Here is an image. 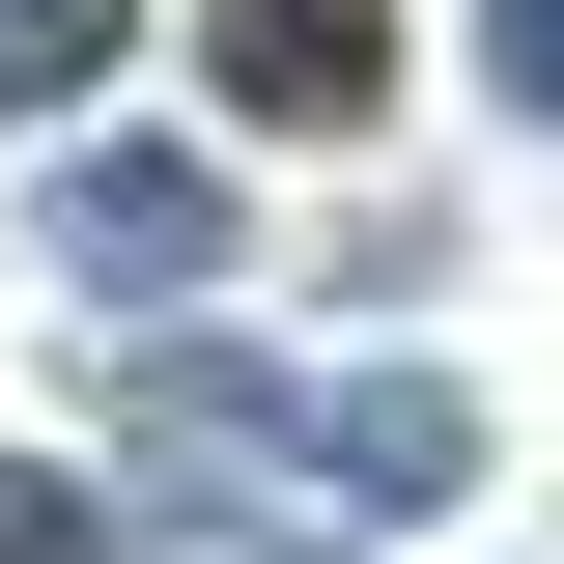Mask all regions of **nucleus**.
<instances>
[{
    "label": "nucleus",
    "instance_id": "nucleus-1",
    "mask_svg": "<svg viewBox=\"0 0 564 564\" xmlns=\"http://www.w3.org/2000/svg\"><path fill=\"white\" fill-rule=\"evenodd\" d=\"M57 282H85V311L226 282V170H198V141H85V170H57Z\"/></svg>",
    "mask_w": 564,
    "mask_h": 564
},
{
    "label": "nucleus",
    "instance_id": "nucleus-2",
    "mask_svg": "<svg viewBox=\"0 0 564 564\" xmlns=\"http://www.w3.org/2000/svg\"><path fill=\"white\" fill-rule=\"evenodd\" d=\"M198 57H226L254 141H367V113H395V29H367V0H226Z\"/></svg>",
    "mask_w": 564,
    "mask_h": 564
},
{
    "label": "nucleus",
    "instance_id": "nucleus-3",
    "mask_svg": "<svg viewBox=\"0 0 564 564\" xmlns=\"http://www.w3.org/2000/svg\"><path fill=\"white\" fill-rule=\"evenodd\" d=\"M113 29H141V0H0V113H85V85H113Z\"/></svg>",
    "mask_w": 564,
    "mask_h": 564
},
{
    "label": "nucleus",
    "instance_id": "nucleus-4",
    "mask_svg": "<svg viewBox=\"0 0 564 564\" xmlns=\"http://www.w3.org/2000/svg\"><path fill=\"white\" fill-rule=\"evenodd\" d=\"M0 564H113V480H0Z\"/></svg>",
    "mask_w": 564,
    "mask_h": 564
},
{
    "label": "nucleus",
    "instance_id": "nucleus-5",
    "mask_svg": "<svg viewBox=\"0 0 564 564\" xmlns=\"http://www.w3.org/2000/svg\"><path fill=\"white\" fill-rule=\"evenodd\" d=\"M480 85H508V113L564 141V0H480Z\"/></svg>",
    "mask_w": 564,
    "mask_h": 564
}]
</instances>
